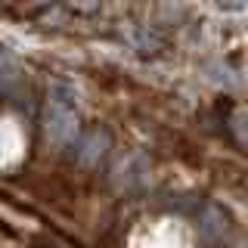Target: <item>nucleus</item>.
I'll return each instance as SVG.
<instances>
[{
	"instance_id": "nucleus-1",
	"label": "nucleus",
	"mask_w": 248,
	"mask_h": 248,
	"mask_svg": "<svg viewBox=\"0 0 248 248\" xmlns=\"http://www.w3.org/2000/svg\"><path fill=\"white\" fill-rule=\"evenodd\" d=\"M46 140L56 146H65L78 130V93L68 84H53L50 103H46V121H44Z\"/></svg>"
},
{
	"instance_id": "nucleus-2",
	"label": "nucleus",
	"mask_w": 248,
	"mask_h": 248,
	"mask_svg": "<svg viewBox=\"0 0 248 248\" xmlns=\"http://www.w3.org/2000/svg\"><path fill=\"white\" fill-rule=\"evenodd\" d=\"M106 146H108L106 130H87V134L81 137V143H78V158H81L84 165H96V161L103 158Z\"/></svg>"
},
{
	"instance_id": "nucleus-3",
	"label": "nucleus",
	"mask_w": 248,
	"mask_h": 248,
	"mask_svg": "<svg viewBox=\"0 0 248 248\" xmlns=\"http://www.w3.org/2000/svg\"><path fill=\"white\" fill-rule=\"evenodd\" d=\"M223 232H227V217H223L220 208H214V205H211L205 214H202V236L214 242V239H220Z\"/></svg>"
},
{
	"instance_id": "nucleus-4",
	"label": "nucleus",
	"mask_w": 248,
	"mask_h": 248,
	"mask_svg": "<svg viewBox=\"0 0 248 248\" xmlns=\"http://www.w3.org/2000/svg\"><path fill=\"white\" fill-rule=\"evenodd\" d=\"M232 134L248 146V108H242V112L232 115Z\"/></svg>"
}]
</instances>
